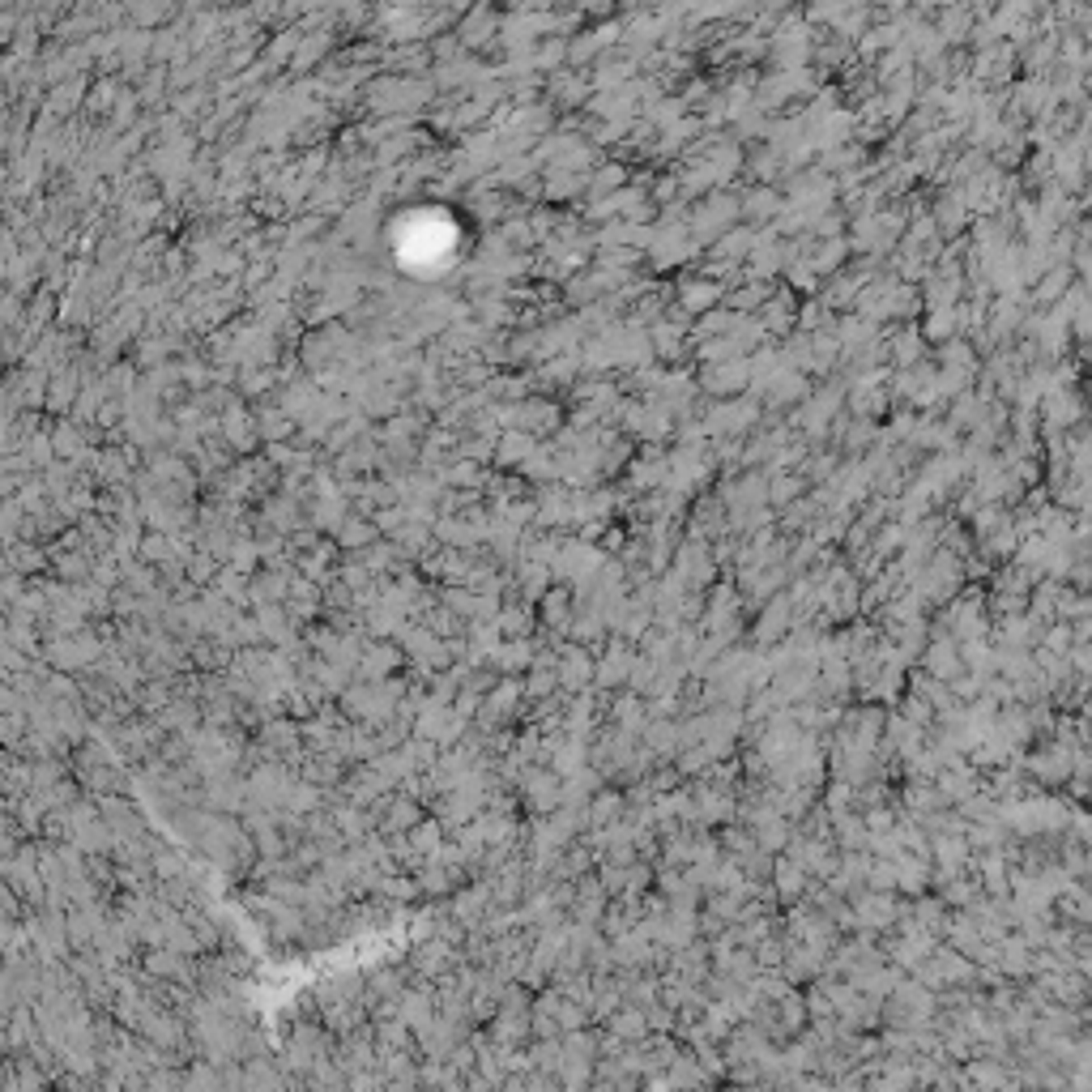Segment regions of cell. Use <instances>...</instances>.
<instances>
[{
  "label": "cell",
  "instance_id": "cell-1",
  "mask_svg": "<svg viewBox=\"0 0 1092 1092\" xmlns=\"http://www.w3.org/2000/svg\"><path fill=\"white\" fill-rule=\"evenodd\" d=\"M1071 273H1076L1071 265H1058V269H1050V278L1041 282V290H1037V294H1041V299H1058V304H1062V294L1071 290Z\"/></svg>",
  "mask_w": 1092,
  "mask_h": 1092
},
{
  "label": "cell",
  "instance_id": "cell-2",
  "mask_svg": "<svg viewBox=\"0 0 1092 1092\" xmlns=\"http://www.w3.org/2000/svg\"><path fill=\"white\" fill-rule=\"evenodd\" d=\"M1080 402L1076 397H1066V393H1058L1054 402H1050V423H1058V427H1071V423H1080Z\"/></svg>",
  "mask_w": 1092,
  "mask_h": 1092
},
{
  "label": "cell",
  "instance_id": "cell-3",
  "mask_svg": "<svg viewBox=\"0 0 1092 1092\" xmlns=\"http://www.w3.org/2000/svg\"><path fill=\"white\" fill-rule=\"evenodd\" d=\"M1071 640H1076V632H1071V628H1058V632H1050V644H1054L1058 653H1066V649H1071Z\"/></svg>",
  "mask_w": 1092,
  "mask_h": 1092
}]
</instances>
